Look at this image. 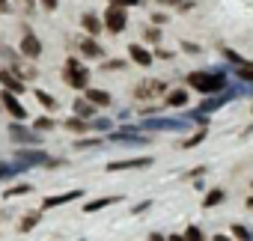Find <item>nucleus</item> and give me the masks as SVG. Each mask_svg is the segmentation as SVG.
<instances>
[{"mask_svg":"<svg viewBox=\"0 0 253 241\" xmlns=\"http://www.w3.org/2000/svg\"><path fill=\"white\" fill-rule=\"evenodd\" d=\"M143 36H146V42L158 45V42H161V27H146V30H143Z\"/></svg>","mask_w":253,"mask_h":241,"instance_id":"nucleus-31","label":"nucleus"},{"mask_svg":"<svg viewBox=\"0 0 253 241\" xmlns=\"http://www.w3.org/2000/svg\"><path fill=\"white\" fill-rule=\"evenodd\" d=\"M188 86L203 92V95H214V92L229 89L226 86V75H220V72H200V69L188 75Z\"/></svg>","mask_w":253,"mask_h":241,"instance_id":"nucleus-1","label":"nucleus"},{"mask_svg":"<svg viewBox=\"0 0 253 241\" xmlns=\"http://www.w3.org/2000/svg\"><path fill=\"white\" fill-rule=\"evenodd\" d=\"M235 78L253 83V63H244V66H235Z\"/></svg>","mask_w":253,"mask_h":241,"instance_id":"nucleus-27","label":"nucleus"},{"mask_svg":"<svg viewBox=\"0 0 253 241\" xmlns=\"http://www.w3.org/2000/svg\"><path fill=\"white\" fill-rule=\"evenodd\" d=\"M24 194H30V185H15V188H9L3 197H6V200H12V197H24Z\"/></svg>","mask_w":253,"mask_h":241,"instance_id":"nucleus-32","label":"nucleus"},{"mask_svg":"<svg viewBox=\"0 0 253 241\" xmlns=\"http://www.w3.org/2000/svg\"><path fill=\"white\" fill-rule=\"evenodd\" d=\"M185 238H188V241H209L200 226H188V229H185Z\"/></svg>","mask_w":253,"mask_h":241,"instance_id":"nucleus-30","label":"nucleus"},{"mask_svg":"<svg viewBox=\"0 0 253 241\" xmlns=\"http://www.w3.org/2000/svg\"><path fill=\"white\" fill-rule=\"evenodd\" d=\"M39 3H42V6H45L48 12H54V9L60 6V0H39Z\"/></svg>","mask_w":253,"mask_h":241,"instance_id":"nucleus-37","label":"nucleus"},{"mask_svg":"<svg viewBox=\"0 0 253 241\" xmlns=\"http://www.w3.org/2000/svg\"><path fill=\"white\" fill-rule=\"evenodd\" d=\"M54 125H57V122H54L51 116H36V122H33V128H36L39 134H42V131H51Z\"/></svg>","mask_w":253,"mask_h":241,"instance_id":"nucleus-25","label":"nucleus"},{"mask_svg":"<svg viewBox=\"0 0 253 241\" xmlns=\"http://www.w3.org/2000/svg\"><path fill=\"white\" fill-rule=\"evenodd\" d=\"M149 241H167V235H158V232H152V235H149Z\"/></svg>","mask_w":253,"mask_h":241,"instance_id":"nucleus-43","label":"nucleus"},{"mask_svg":"<svg viewBox=\"0 0 253 241\" xmlns=\"http://www.w3.org/2000/svg\"><path fill=\"white\" fill-rule=\"evenodd\" d=\"M95 110H98V107H95L92 101H86V98H78V101H75V116H81V119H89Z\"/></svg>","mask_w":253,"mask_h":241,"instance_id":"nucleus-20","label":"nucleus"},{"mask_svg":"<svg viewBox=\"0 0 253 241\" xmlns=\"http://www.w3.org/2000/svg\"><path fill=\"white\" fill-rule=\"evenodd\" d=\"M167 241H188V238H185V232H182V235H170Z\"/></svg>","mask_w":253,"mask_h":241,"instance_id":"nucleus-44","label":"nucleus"},{"mask_svg":"<svg viewBox=\"0 0 253 241\" xmlns=\"http://www.w3.org/2000/svg\"><path fill=\"white\" fill-rule=\"evenodd\" d=\"M81 54H84L86 60H101V57H104V48L98 45V39L84 36V39H81Z\"/></svg>","mask_w":253,"mask_h":241,"instance_id":"nucleus-14","label":"nucleus"},{"mask_svg":"<svg viewBox=\"0 0 253 241\" xmlns=\"http://www.w3.org/2000/svg\"><path fill=\"white\" fill-rule=\"evenodd\" d=\"M9 137L18 143V146H39V131L36 128H27V125H21V122H12L9 125Z\"/></svg>","mask_w":253,"mask_h":241,"instance_id":"nucleus-4","label":"nucleus"},{"mask_svg":"<svg viewBox=\"0 0 253 241\" xmlns=\"http://www.w3.org/2000/svg\"><path fill=\"white\" fill-rule=\"evenodd\" d=\"M152 164H155V158L143 155V158H128V161H110L107 170L110 173H119V170H143V167H152Z\"/></svg>","mask_w":253,"mask_h":241,"instance_id":"nucleus-7","label":"nucleus"},{"mask_svg":"<svg viewBox=\"0 0 253 241\" xmlns=\"http://www.w3.org/2000/svg\"><path fill=\"white\" fill-rule=\"evenodd\" d=\"M84 191H69V194H57V197H45V202H42V208H57V205H66V202H72V200H78Z\"/></svg>","mask_w":253,"mask_h":241,"instance_id":"nucleus-17","label":"nucleus"},{"mask_svg":"<svg viewBox=\"0 0 253 241\" xmlns=\"http://www.w3.org/2000/svg\"><path fill=\"white\" fill-rule=\"evenodd\" d=\"M9 9V0H0V12H6Z\"/></svg>","mask_w":253,"mask_h":241,"instance_id":"nucleus-46","label":"nucleus"},{"mask_svg":"<svg viewBox=\"0 0 253 241\" xmlns=\"http://www.w3.org/2000/svg\"><path fill=\"white\" fill-rule=\"evenodd\" d=\"M155 57H161V60H170L173 54H170V51H164V48H158V51H155Z\"/></svg>","mask_w":253,"mask_h":241,"instance_id":"nucleus-41","label":"nucleus"},{"mask_svg":"<svg viewBox=\"0 0 253 241\" xmlns=\"http://www.w3.org/2000/svg\"><path fill=\"white\" fill-rule=\"evenodd\" d=\"M220 54H223V60H229L232 66H244V63H247V60H244V57H241V54H238L235 48H223Z\"/></svg>","mask_w":253,"mask_h":241,"instance_id":"nucleus-26","label":"nucleus"},{"mask_svg":"<svg viewBox=\"0 0 253 241\" xmlns=\"http://www.w3.org/2000/svg\"><path fill=\"white\" fill-rule=\"evenodd\" d=\"M211 241H232V238H229V235H223V232H220V235H214V238H211Z\"/></svg>","mask_w":253,"mask_h":241,"instance_id":"nucleus-45","label":"nucleus"},{"mask_svg":"<svg viewBox=\"0 0 253 241\" xmlns=\"http://www.w3.org/2000/svg\"><path fill=\"white\" fill-rule=\"evenodd\" d=\"M0 104L6 107V113H12V119H27V107L18 101V95H15V92L3 89V92H0Z\"/></svg>","mask_w":253,"mask_h":241,"instance_id":"nucleus-5","label":"nucleus"},{"mask_svg":"<svg viewBox=\"0 0 253 241\" xmlns=\"http://www.w3.org/2000/svg\"><path fill=\"white\" fill-rule=\"evenodd\" d=\"M179 9H182V12H188V9H194V0H185V3H179Z\"/></svg>","mask_w":253,"mask_h":241,"instance_id":"nucleus-42","label":"nucleus"},{"mask_svg":"<svg viewBox=\"0 0 253 241\" xmlns=\"http://www.w3.org/2000/svg\"><path fill=\"white\" fill-rule=\"evenodd\" d=\"M203 140H206V128H200L197 134H191V137H188V140L182 143V149H194V146H200Z\"/></svg>","mask_w":253,"mask_h":241,"instance_id":"nucleus-28","label":"nucleus"},{"mask_svg":"<svg viewBox=\"0 0 253 241\" xmlns=\"http://www.w3.org/2000/svg\"><path fill=\"white\" fill-rule=\"evenodd\" d=\"M247 208H253V197H247Z\"/></svg>","mask_w":253,"mask_h":241,"instance_id":"nucleus-47","label":"nucleus"},{"mask_svg":"<svg viewBox=\"0 0 253 241\" xmlns=\"http://www.w3.org/2000/svg\"><path fill=\"white\" fill-rule=\"evenodd\" d=\"M128 57H131V63H137L140 69H149V66L155 63V54L146 51L143 45H128Z\"/></svg>","mask_w":253,"mask_h":241,"instance_id":"nucleus-11","label":"nucleus"},{"mask_svg":"<svg viewBox=\"0 0 253 241\" xmlns=\"http://www.w3.org/2000/svg\"><path fill=\"white\" fill-rule=\"evenodd\" d=\"M101 21H104V30H107V33L119 36L125 27H128V9H125V6H116V3H107Z\"/></svg>","mask_w":253,"mask_h":241,"instance_id":"nucleus-3","label":"nucleus"},{"mask_svg":"<svg viewBox=\"0 0 253 241\" xmlns=\"http://www.w3.org/2000/svg\"><path fill=\"white\" fill-rule=\"evenodd\" d=\"M63 80L72 86V89H89V72H86V66L81 63V60H66V66H63Z\"/></svg>","mask_w":253,"mask_h":241,"instance_id":"nucleus-2","label":"nucleus"},{"mask_svg":"<svg viewBox=\"0 0 253 241\" xmlns=\"http://www.w3.org/2000/svg\"><path fill=\"white\" fill-rule=\"evenodd\" d=\"M226 200V191L223 188H211L206 197H203V208H214V205H220Z\"/></svg>","mask_w":253,"mask_h":241,"instance_id":"nucleus-18","label":"nucleus"},{"mask_svg":"<svg viewBox=\"0 0 253 241\" xmlns=\"http://www.w3.org/2000/svg\"><path fill=\"white\" fill-rule=\"evenodd\" d=\"M0 83H3V89H9V92H24V80L18 78V72L15 69H0Z\"/></svg>","mask_w":253,"mask_h":241,"instance_id":"nucleus-10","label":"nucleus"},{"mask_svg":"<svg viewBox=\"0 0 253 241\" xmlns=\"http://www.w3.org/2000/svg\"><path fill=\"white\" fill-rule=\"evenodd\" d=\"M188 98H191L188 89H170L167 92V104L170 107H188Z\"/></svg>","mask_w":253,"mask_h":241,"instance_id":"nucleus-19","label":"nucleus"},{"mask_svg":"<svg viewBox=\"0 0 253 241\" xmlns=\"http://www.w3.org/2000/svg\"><path fill=\"white\" fill-rule=\"evenodd\" d=\"M92 146H98V140H95V137H89V140H84V137H81V140L75 143V149H92Z\"/></svg>","mask_w":253,"mask_h":241,"instance_id":"nucleus-35","label":"nucleus"},{"mask_svg":"<svg viewBox=\"0 0 253 241\" xmlns=\"http://www.w3.org/2000/svg\"><path fill=\"white\" fill-rule=\"evenodd\" d=\"M36 101H39L45 110H57V107H60V101H57L51 92H45V89H36Z\"/></svg>","mask_w":253,"mask_h":241,"instance_id":"nucleus-21","label":"nucleus"},{"mask_svg":"<svg viewBox=\"0 0 253 241\" xmlns=\"http://www.w3.org/2000/svg\"><path fill=\"white\" fill-rule=\"evenodd\" d=\"M21 170H24V164L12 167V164H6V161H0V179H9V176H15V173H21Z\"/></svg>","mask_w":253,"mask_h":241,"instance_id":"nucleus-29","label":"nucleus"},{"mask_svg":"<svg viewBox=\"0 0 253 241\" xmlns=\"http://www.w3.org/2000/svg\"><path fill=\"white\" fill-rule=\"evenodd\" d=\"M24 3H30V6H33V3H36V0H24Z\"/></svg>","mask_w":253,"mask_h":241,"instance_id":"nucleus-48","label":"nucleus"},{"mask_svg":"<svg viewBox=\"0 0 253 241\" xmlns=\"http://www.w3.org/2000/svg\"><path fill=\"white\" fill-rule=\"evenodd\" d=\"M18 164H24V167H36V164H48V155L45 152H39V149H18Z\"/></svg>","mask_w":253,"mask_h":241,"instance_id":"nucleus-12","label":"nucleus"},{"mask_svg":"<svg viewBox=\"0 0 253 241\" xmlns=\"http://www.w3.org/2000/svg\"><path fill=\"white\" fill-rule=\"evenodd\" d=\"M232 238H238V241H253V229L244 226V223H235V226H232Z\"/></svg>","mask_w":253,"mask_h":241,"instance_id":"nucleus-24","label":"nucleus"},{"mask_svg":"<svg viewBox=\"0 0 253 241\" xmlns=\"http://www.w3.org/2000/svg\"><path fill=\"white\" fill-rule=\"evenodd\" d=\"M92 131H110L113 128V122H110V119H92Z\"/></svg>","mask_w":253,"mask_h":241,"instance_id":"nucleus-33","label":"nucleus"},{"mask_svg":"<svg viewBox=\"0 0 253 241\" xmlns=\"http://www.w3.org/2000/svg\"><path fill=\"white\" fill-rule=\"evenodd\" d=\"M122 69H125L122 60H107V63H104V72H122Z\"/></svg>","mask_w":253,"mask_h":241,"instance_id":"nucleus-34","label":"nucleus"},{"mask_svg":"<svg viewBox=\"0 0 253 241\" xmlns=\"http://www.w3.org/2000/svg\"><path fill=\"white\" fill-rule=\"evenodd\" d=\"M229 98H232V92H229V89H223V92H214V95H209V98L200 104V110H197V113H206V116H209V113H214L217 107H223Z\"/></svg>","mask_w":253,"mask_h":241,"instance_id":"nucleus-9","label":"nucleus"},{"mask_svg":"<svg viewBox=\"0 0 253 241\" xmlns=\"http://www.w3.org/2000/svg\"><path fill=\"white\" fill-rule=\"evenodd\" d=\"M161 92H164V83L155 80V78H146V80H140V83L134 86V98H143V101H149V98H155V95H161Z\"/></svg>","mask_w":253,"mask_h":241,"instance_id":"nucleus-6","label":"nucleus"},{"mask_svg":"<svg viewBox=\"0 0 253 241\" xmlns=\"http://www.w3.org/2000/svg\"><path fill=\"white\" fill-rule=\"evenodd\" d=\"M182 48H185L188 54H200V51H203V48H200V45H194V42H182Z\"/></svg>","mask_w":253,"mask_h":241,"instance_id":"nucleus-39","label":"nucleus"},{"mask_svg":"<svg viewBox=\"0 0 253 241\" xmlns=\"http://www.w3.org/2000/svg\"><path fill=\"white\" fill-rule=\"evenodd\" d=\"M113 202H119V197H101V200L86 202V205H84V211H98V208H107V205H113Z\"/></svg>","mask_w":253,"mask_h":241,"instance_id":"nucleus-23","label":"nucleus"},{"mask_svg":"<svg viewBox=\"0 0 253 241\" xmlns=\"http://www.w3.org/2000/svg\"><path fill=\"white\" fill-rule=\"evenodd\" d=\"M107 3H116V6H125V9H128V6H137L140 0H107Z\"/></svg>","mask_w":253,"mask_h":241,"instance_id":"nucleus-36","label":"nucleus"},{"mask_svg":"<svg viewBox=\"0 0 253 241\" xmlns=\"http://www.w3.org/2000/svg\"><path fill=\"white\" fill-rule=\"evenodd\" d=\"M18 51H21V57H27V60H39V57H42V42H39V36H36V33H24Z\"/></svg>","mask_w":253,"mask_h":241,"instance_id":"nucleus-8","label":"nucleus"},{"mask_svg":"<svg viewBox=\"0 0 253 241\" xmlns=\"http://www.w3.org/2000/svg\"><path fill=\"white\" fill-rule=\"evenodd\" d=\"M152 24H167V12H152Z\"/></svg>","mask_w":253,"mask_h":241,"instance_id":"nucleus-38","label":"nucleus"},{"mask_svg":"<svg viewBox=\"0 0 253 241\" xmlns=\"http://www.w3.org/2000/svg\"><path fill=\"white\" fill-rule=\"evenodd\" d=\"M155 3H161V6H179V3H185V0H155Z\"/></svg>","mask_w":253,"mask_h":241,"instance_id":"nucleus-40","label":"nucleus"},{"mask_svg":"<svg viewBox=\"0 0 253 241\" xmlns=\"http://www.w3.org/2000/svg\"><path fill=\"white\" fill-rule=\"evenodd\" d=\"M81 27H84V33H86V36H92V39H95V36L104 30V21H101L98 15H92V12H84V15H81Z\"/></svg>","mask_w":253,"mask_h":241,"instance_id":"nucleus-13","label":"nucleus"},{"mask_svg":"<svg viewBox=\"0 0 253 241\" xmlns=\"http://www.w3.org/2000/svg\"><path fill=\"white\" fill-rule=\"evenodd\" d=\"M39 220H42V211H27L24 220L18 223V229H21V232H30L33 226H39Z\"/></svg>","mask_w":253,"mask_h":241,"instance_id":"nucleus-22","label":"nucleus"},{"mask_svg":"<svg viewBox=\"0 0 253 241\" xmlns=\"http://www.w3.org/2000/svg\"><path fill=\"white\" fill-rule=\"evenodd\" d=\"M84 98L92 101L95 107H110V92H107V89H95V86H89V89L84 92Z\"/></svg>","mask_w":253,"mask_h":241,"instance_id":"nucleus-16","label":"nucleus"},{"mask_svg":"<svg viewBox=\"0 0 253 241\" xmlns=\"http://www.w3.org/2000/svg\"><path fill=\"white\" fill-rule=\"evenodd\" d=\"M63 128H66V131H72V134H86V131H92L89 119H81V116H69L66 122H63Z\"/></svg>","mask_w":253,"mask_h":241,"instance_id":"nucleus-15","label":"nucleus"}]
</instances>
